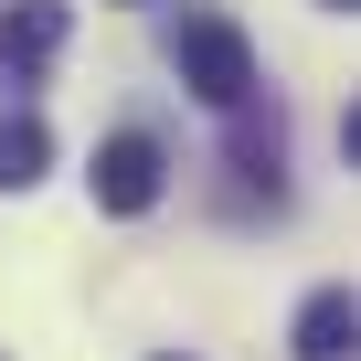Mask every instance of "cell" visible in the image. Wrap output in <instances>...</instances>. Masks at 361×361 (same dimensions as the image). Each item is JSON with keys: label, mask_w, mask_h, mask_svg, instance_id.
Segmentation results:
<instances>
[{"label": "cell", "mask_w": 361, "mask_h": 361, "mask_svg": "<svg viewBox=\"0 0 361 361\" xmlns=\"http://www.w3.org/2000/svg\"><path fill=\"white\" fill-rule=\"evenodd\" d=\"M180 85H192L202 106H245L255 96V43L224 11H192V22H180Z\"/></svg>", "instance_id": "1"}, {"label": "cell", "mask_w": 361, "mask_h": 361, "mask_svg": "<svg viewBox=\"0 0 361 361\" xmlns=\"http://www.w3.org/2000/svg\"><path fill=\"white\" fill-rule=\"evenodd\" d=\"M159 170H170L159 138H149V128H117V138L96 149V202H106V213H149V202H159Z\"/></svg>", "instance_id": "2"}, {"label": "cell", "mask_w": 361, "mask_h": 361, "mask_svg": "<svg viewBox=\"0 0 361 361\" xmlns=\"http://www.w3.org/2000/svg\"><path fill=\"white\" fill-rule=\"evenodd\" d=\"M54 54H64V0H22V11H0V75H11V85H32Z\"/></svg>", "instance_id": "3"}, {"label": "cell", "mask_w": 361, "mask_h": 361, "mask_svg": "<svg viewBox=\"0 0 361 361\" xmlns=\"http://www.w3.org/2000/svg\"><path fill=\"white\" fill-rule=\"evenodd\" d=\"M350 329H361L350 287H319V298L298 308V340H287V350H298V361H340V350H350Z\"/></svg>", "instance_id": "4"}, {"label": "cell", "mask_w": 361, "mask_h": 361, "mask_svg": "<svg viewBox=\"0 0 361 361\" xmlns=\"http://www.w3.org/2000/svg\"><path fill=\"white\" fill-rule=\"evenodd\" d=\"M43 159H54V128H43L32 106H11V117H0V192H32Z\"/></svg>", "instance_id": "5"}, {"label": "cell", "mask_w": 361, "mask_h": 361, "mask_svg": "<svg viewBox=\"0 0 361 361\" xmlns=\"http://www.w3.org/2000/svg\"><path fill=\"white\" fill-rule=\"evenodd\" d=\"M329 11H350V0H329Z\"/></svg>", "instance_id": "6"}]
</instances>
